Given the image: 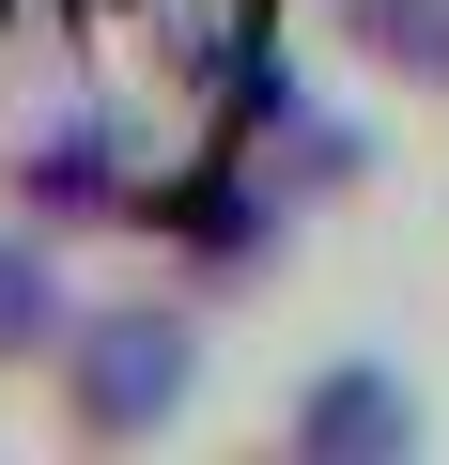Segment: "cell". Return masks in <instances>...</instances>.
Wrapping results in <instances>:
<instances>
[{
	"label": "cell",
	"instance_id": "cell-3",
	"mask_svg": "<svg viewBox=\"0 0 449 465\" xmlns=\"http://www.w3.org/2000/svg\"><path fill=\"white\" fill-rule=\"evenodd\" d=\"M279 434H295L310 465H387V450H418L434 419H418V388H403L387 357H326V372H295Z\"/></svg>",
	"mask_w": 449,
	"mask_h": 465
},
{
	"label": "cell",
	"instance_id": "cell-1",
	"mask_svg": "<svg viewBox=\"0 0 449 465\" xmlns=\"http://www.w3.org/2000/svg\"><path fill=\"white\" fill-rule=\"evenodd\" d=\"M186 403H201V311H186V295H109V311H78L63 357H47V419H63L78 450H155Z\"/></svg>",
	"mask_w": 449,
	"mask_h": 465
},
{
	"label": "cell",
	"instance_id": "cell-2",
	"mask_svg": "<svg viewBox=\"0 0 449 465\" xmlns=\"http://www.w3.org/2000/svg\"><path fill=\"white\" fill-rule=\"evenodd\" d=\"M0 202H16L32 232H140V202H155V155L78 94V109H47V124H16L0 140Z\"/></svg>",
	"mask_w": 449,
	"mask_h": 465
},
{
	"label": "cell",
	"instance_id": "cell-4",
	"mask_svg": "<svg viewBox=\"0 0 449 465\" xmlns=\"http://www.w3.org/2000/svg\"><path fill=\"white\" fill-rule=\"evenodd\" d=\"M63 326H78V280H63V232L0 217V372H47V357H63Z\"/></svg>",
	"mask_w": 449,
	"mask_h": 465
}]
</instances>
